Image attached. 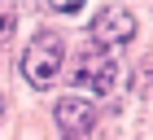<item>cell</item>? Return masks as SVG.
Instances as JSON below:
<instances>
[{"label":"cell","instance_id":"3","mask_svg":"<svg viewBox=\"0 0 153 140\" xmlns=\"http://www.w3.org/2000/svg\"><path fill=\"white\" fill-rule=\"evenodd\" d=\"M131 35H136V18H131L127 9H118V4H109V9H101L92 18V39L96 48H118L127 44Z\"/></svg>","mask_w":153,"mask_h":140},{"label":"cell","instance_id":"4","mask_svg":"<svg viewBox=\"0 0 153 140\" xmlns=\"http://www.w3.org/2000/svg\"><path fill=\"white\" fill-rule=\"evenodd\" d=\"M53 114H57V127H61L66 140H88V131H92V123H96V105L79 101V96H61Z\"/></svg>","mask_w":153,"mask_h":140},{"label":"cell","instance_id":"6","mask_svg":"<svg viewBox=\"0 0 153 140\" xmlns=\"http://www.w3.org/2000/svg\"><path fill=\"white\" fill-rule=\"evenodd\" d=\"M53 9H57V13H79V0H57Z\"/></svg>","mask_w":153,"mask_h":140},{"label":"cell","instance_id":"7","mask_svg":"<svg viewBox=\"0 0 153 140\" xmlns=\"http://www.w3.org/2000/svg\"><path fill=\"white\" fill-rule=\"evenodd\" d=\"M0 118H4V96H0Z\"/></svg>","mask_w":153,"mask_h":140},{"label":"cell","instance_id":"5","mask_svg":"<svg viewBox=\"0 0 153 140\" xmlns=\"http://www.w3.org/2000/svg\"><path fill=\"white\" fill-rule=\"evenodd\" d=\"M13 31H18V9L0 0V44H4V39H9Z\"/></svg>","mask_w":153,"mask_h":140},{"label":"cell","instance_id":"1","mask_svg":"<svg viewBox=\"0 0 153 140\" xmlns=\"http://www.w3.org/2000/svg\"><path fill=\"white\" fill-rule=\"evenodd\" d=\"M61 35H53V31H39L31 44L22 48V74H26V83L31 88H53V79H57V70H61Z\"/></svg>","mask_w":153,"mask_h":140},{"label":"cell","instance_id":"2","mask_svg":"<svg viewBox=\"0 0 153 140\" xmlns=\"http://www.w3.org/2000/svg\"><path fill=\"white\" fill-rule=\"evenodd\" d=\"M79 88H88V92H114L118 88V61L109 57V53H83L79 61H74V74H70Z\"/></svg>","mask_w":153,"mask_h":140}]
</instances>
